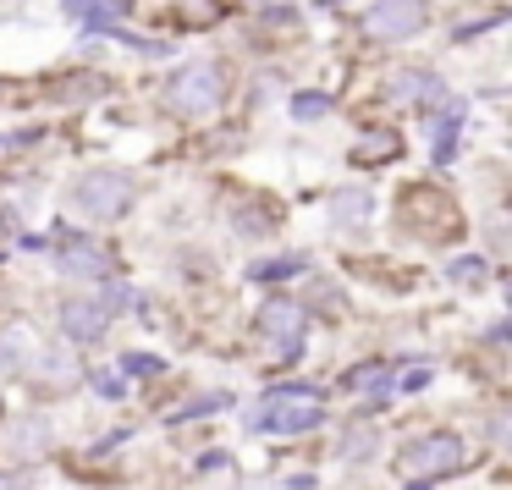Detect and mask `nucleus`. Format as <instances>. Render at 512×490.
<instances>
[{"mask_svg":"<svg viewBox=\"0 0 512 490\" xmlns=\"http://www.w3.org/2000/svg\"><path fill=\"white\" fill-rule=\"evenodd\" d=\"M226 89H232V72H226V61L199 56V61H188V67L171 72V83H166V111H177V116H210L215 105L226 100Z\"/></svg>","mask_w":512,"mask_h":490,"instance_id":"f257e3e1","label":"nucleus"},{"mask_svg":"<svg viewBox=\"0 0 512 490\" xmlns=\"http://www.w3.org/2000/svg\"><path fill=\"white\" fill-rule=\"evenodd\" d=\"M133 199H138L133 177H127V171H111V166L83 171V177L67 188V204L83 215V221H122V215L133 210Z\"/></svg>","mask_w":512,"mask_h":490,"instance_id":"f03ea898","label":"nucleus"},{"mask_svg":"<svg viewBox=\"0 0 512 490\" xmlns=\"http://www.w3.org/2000/svg\"><path fill=\"white\" fill-rule=\"evenodd\" d=\"M457 463H463V441H457L452 430H430V435H419L413 446L397 452V468L408 479H441V474H452Z\"/></svg>","mask_w":512,"mask_h":490,"instance_id":"7ed1b4c3","label":"nucleus"},{"mask_svg":"<svg viewBox=\"0 0 512 490\" xmlns=\"http://www.w3.org/2000/svg\"><path fill=\"white\" fill-rule=\"evenodd\" d=\"M424 23H430V6H424V0H375V6L358 17V28H364L369 39H386V45L419 39Z\"/></svg>","mask_w":512,"mask_h":490,"instance_id":"20e7f679","label":"nucleus"},{"mask_svg":"<svg viewBox=\"0 0 512 490\" xmlns=\"http://www.w3.org/2000/svg\"><path fill=\"white\" fill-rule=\"evenodd\" d=\"M116 309H122V292H105V298H67L61 303V331H67V342H100L105 325L116 320Z\"/></svg>","mask_w":512,"mask_h":490,"instance_id":"39448f33","label":"nucleus"},{"mask_svg":"<svg viewBox=\"0 0 512 490\" xmlns=\"http://www.w3.org/2000/svg\"><path fill=\"white\" fill-rule=\"evenodd\" d=\"M259 424H265L270 435H298V430H309V424H320V397H314V391H270V397L259 402Z\"/></svg>","mask_w":512,"mask_h":490,"instance_id":"423d86ee","label":"nucleus"},{"mask_svg":"<svg viewBox=\"0 0 512 490\" xmlns=\"http://www.w3.org/2000/svg\"><path fill=\"white\" fill-rule=\"evenodd\" d=\"M303 331H309V309H303L298 298H270L265 309H259V336H265V342H276L281 358L298 353Z\"/></svg>","mask_w":512,"mask_h":490,"instance_id":"0eeeda50","label":"nucleus"},{"mask_svg":"<svg viewBox=\"0 0 512 490\" xmlns=\"http://www.w3.org/2000/svg\"><path fill=\"white\" fill-rule=\"evenodd\" d=\"M402 221L424 237H441V232H457V215H452V199L435 188H408L402 193Z\"/></svg>","mask_w":512,"mask_h":490,"instance_id":"6e6552de","label":"nucleus"},{"mask_svg":"<svg viewBox=\"0 0 512 490\" xmlns=\"http://www.w3.org/2000/svg\"><path fill=\"white\" fill-rule=\"evenodd\" d=\"M34 353H39V342H34L28 325H6V331H0V375H23V369L34 364Z\"/></svg>","mask_w":512,"mask_h":490,"instance_id":"1a4fd4ad","label":"nucleus"},{"mask_svg":"<svg viewBox=\"0 0 512 490\" xmlns=\"http://www.w3.org/2000/svg\"><path fill=\"white\" fill-rule=\"evenodd\" d=\"M50 441H56V435H50V424H45V419H23L12 435H6V452H17V457H39V452H50Z\"/></svg>","mask_w":512,"mask_h":490,"instance_id":"9d476101","label":"nucleus"},{"mask_svg":"<svg viewBox=\"0 0 512 490\" xmlns=\"http://www.w3.org/2000/svg\"><path fill=\"white\" fill-rule=\"evenodd\" d=\"M72 386H78V358L72 353H45L34 391H72Z\"/></svg>","mask_w":512,"mask_h":490,"instance_id":"9b49d317","label":"nucleus"},{"mask_svg":"<svg viewBox=\"0 0 512 490\" xmlns=\"http://www.w3.org/2000/svg\"><path fill=\"white\" fill-rule=\"evenodd\" d=\"M122 12H127V0H67V17H78L89 28H111Z\"/></svg>","mask_w":512,"mask_h":490,"instance_id":"f8f14e48","label":"nucleus"},{"mask_svg":"<svg viewBox=\"0 0 512 490\" xmlns=\"http://www.w3.org/2000/svg\"><path fill=\"white\" fill-rule=\"evenodd\" d=\"M61 270H72V276H89V281H100V276H111V259H105L100 248H67V254H61Z\"/></svg>","mask_w":512,"mask_h":490,"instance_id":"ddd939ff","label":"nucleus"},{"mask_svg":"<svg viewBox=\"0 0 512 490\" xmlns=\"http://www.w3.org/2000/svg\"><path fill=\"white\" fill-rule=\"evenodd\" d=\"M391 155H402V138L397 133H369L364 144L353 149V166H380V160H391Z\"/></svg>","mask_w":512,"mask_h":490,"instance_id":"4468645a","label":"nucleus"},{"mask_svg":"<svg viewBox=\"0 0 512 490\" xmlns=\"http://www.w3.org/2000/svg\"><path fill=\"white\" fill-rule=\"evenodd\" d=\"M435 94H441V83L430 72H397L391 78V100H435Z\"/></svg>","mask_w":512,"mask_h":490,"instance_id":"2eb2a0df","label":"nucleus"},{"mask_svg":"<svg viewBox=\"0 0 512 490\" xmlns=\"http://www.w3.org/2000/svg\"><path fill=\"white\" fill-rule=\"evenodd\" d=\"M177 23H182V28H210V23H221V0H177Z\"/></svg>","mask_w":512,"mask_h":490,"instance_id":"dca6fc26","label":"nucleus"},{"mask_svg":"<svg viewBox=\"0 0 512 490\" xmlns=\"http://www.w3.org/2000/svg\"><path fill=\"white\" fill-rule=\"evenodd\" d=\"M331 221L336 226H364L369 221V193H336V199H331Z\"/></svg>","mask_w":512,"mask_h":490,"instance_id":"f3484780","label":"nucleus"},{"mask_svg":"<svg viewBox=\"0 0 512 490\" xmlns=\"http://www.w3.org/2000/svg\"><path fill=\"white\" fill-rule=\"evenodd\" d=\"M375 430H364V424H353V430L342 435V457H353V463H364V457H375Z\"/></svg>","mask_w":512,"mask_h":490,"instance_id":"a211bd4d","label":"nucleus"},{"mask_svg":"<svg viewBox=\"0 0 512 490\" xmlns=\"http://www.w3.org/2000/svg\"><path fill=\"white\" fill-rule=\"evenodd\" d=\"M303 265H309L303 254H292V259H259V265H254V276H259V281H281V276H298Z\"/></svg>","mask_w":512,"mask_h":490,"instance_id":"6ab92c4d","label":"nucleus"},{"mask_svg":"<svg viewBox=\"0 0 512 490\" xmlns=\"http://www.w3.org/2000/svg\"><path fill=\"white\" fill-rule=\"evenodd\" d=\"M380 380H397L391 369H380V364H364V369H353L347 375V391H380Z\"/></svg>","mask_w":512,"mask_h":490,"instance_id":"aec40b11","label":"nucleus"},{"mask_svg":"<svg viewBox=\"0 0 512 490\" xmlns=\"http://www.w3.org/2000/svg\"><path fill=\"white\" fill-rule=\"evenodd\" d=\"M292 116H298V122H314V116H331V100H325V94H298V100H292Z\"/></svg>","mask_w":512,"mask_h":490,"instance_id":"412c9836","label":"nucleus"},{"mask_svg":"<svg viewBox=\"0 0 512 490\" xmlns=\"http://www.w3.org/2000/svg\"><path fill=\"white\" fill-rule=\"evenodd\" d=\"M485 430H490V441H496V446H512V408L490 413V419H485Z\"/></svg>","mask_w":512,"mask_h":490,"instance_id":"4be33fe9","label":"nucleus"},{"mask_svg":"<svg viewBox=\"0 0 512 490\" xmlns=\"http://www.w3.org/2000/svg\"><path fill=\"white\" fill-rule=\"evenodd\" d=\"M0 490H28L23 479H12V474H0Z\"/></svg>","mask_w":512,"mask_h":490,"instance_id":"5701e85b","label":"nucleus"},{"mask_svg":"<svg viewBox=\"0 0 512 490\" xmlns=\"http://www.w3.org/2000/svg\"><path fill=\"white\" fill-rule=\"evenodd\" d=\"M507 292H512V281H507Z\"/></svg>","mask_w":512,"mask_h":490,"instance_id":"b1692460","label":"nucleus"}]
</instances>
